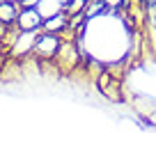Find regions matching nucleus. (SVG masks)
I'll use <instances>...</instances> for the list:
<instances>
[{
	"instance_id": "nucleus-11",
	"label": "nucleus",
	"mask_w": 156,
	"mask_h": 158,
	"mask_svg": "<svg viewBox=\"0 0 156 158\" xmlns=\"http://www.w3.org/2000/svg\"><path fill=\"white\" fill-rule=\"evenodd\" d=\"M14 2H19V0H14Z\"/></svg>"
},
{
	"instance_id": "nucleus-1",
	"label": "nucleus",
	"mask_w": 156,
	"mask_h": 158,
	"mask_svg": "<svg viewBox=\"0 0 156 158\" xmlns=\"http://www.w3.org/2000/svg\"><path fill=\"white\" fill-rule=\"evenodd\" d=\"M94 83H96L99 94H103V99H108V101H112V103L126 101V96H124V83H122V73L117 71L112 64H106V67L94 76Z\"/></svg>"
},
{
	"instance_id": "nucleus-2",
	"label": "nucleus",
	"mask_w": 156,
	"mask_h": 158,
	"mask_svg": "<svg viewBox=\"0 0 156 158\" xmlns=\"http://www.w3.org/2000/svg\"><path fill=\"white\" fill-rule=\"evenodd\" d=\"M62 41H64L62 35L41 30L39 35H37V39H35V46H32V57H35L37 62H55Z\"/></svg>"
},
{
	"instance_id": "nucleus-10",
	"label": "nucleus",
	"mask_w": 156,
	"mask_h": 158,
	"mask_svg": "<svg viewBox=\"0 0 156 158\" xmlns=\"http://www.w3.org/2000/svg\"><path fill=\"white\" fill-rule=\"evenodd\" d=\"M145 122H147L152 128H156V110L152 112V115H147V117H145Z\"/></svg>"
},
{
	"instance_id": "nucleus-8",
	"label": "nucleus",
	"mask_w": 156,
	"mask_h": 158,
	"mask_svg": "<svg viewBox=\"0 0 156 158\" xmlns=\"http://www.w3.org/2000/svg\"><path fill=\"white\" fill-rule=\"evenodd\" d=\"M103 2H106V7H108V14H117L124 7H129L131 0H103Z\"/></svg>"
},
{
	"instance_id": "nucleus-3",
	"label": "nucleus",
	"mask_w": 156,
	"mask_h": 158,
	"mask_svg": "<svg viewBox=\"0 0 156 158\" xmlns=\"http://www.w3.org/2000/svg\"><path fill=\"white\" fill-rule=\"evenodd\" d=\"M16 28L21 32H39L44 28V14L37 7H21V14L16 19Z\"/></svg>"
},
{
	"instance_id": "nucleus-7",
	"label": "nucleus",
	"mask_w": 156,
	"mask_h": 158,
	"mask_svg": "<svg viewBox=\"0 0 156 158\" xmlns=\"http://www.w3.org/2000/svg\"><path fill=\"white\" fill-rule=\"evenodd\" d=\"M85 5H87V0H69V2H64V12H67L69 16H74V14H83Z\"/></svg>"
},
{
	"instance_id": "nucleus-5",
	"label": "nucleus",
	"mask_w": 156,
	"mask_h": 158,
	"mask_svg": "<svg viewBox=\"0 0 156 158\" xmlns=\"http://www.w3.org/2000/svg\"><path fill=\"white\" fill-rule=\"evenodd\" d=\"M21 14V5L14 0H0V23L5 25H16V19Z\"/></svg>"
},
{
	"instance_id": "nucleus-6",
	"label": "nucleus",
	"mask_w": 156,
	"mask_h": 158,
	"mask_svg": "<svg viewBox=\"0 0 156 158\" xmlns=\"http://www.w3.org/2000/svg\"><path fill=\"white\" fill-rule=\"evenodd\" d=\"M83 14H85V19H87V21H92V19H99V16L108 14V7H106L103 0H87Z\"/></svg>"
},
{
	"instance_id": "nucleus-4",
	"label": "nucleus",
	"mask_w": 156,
	"mask_h": 158,
	"mask_svg": "<svg viewBox=\"0 0 156 158\" xmlns=\"http://www.w3.org/2000/svg\"><path fill=\"white\" fill-rule=\"evenodd\" d=\"M69 28V14L64 12H57V14H53V16H48V19H44V32H55V35H64Z\"/></svg>"
},
{
	"instance_id": "nucleus-9",
	"label": "nucleus",
	"mask_w": 156,
	"mask_h": 158,
	"mask_svg": "<svg viewBox=\"0 0 156 158\" xmlns=\"http://www.w3.org/2000/svg\"><path fill=\"white\" fill-rule=\"evenodd\" d=\"M39 2L41 0H19L21 7H39Z\"/></svg>"
}]
</instances>
